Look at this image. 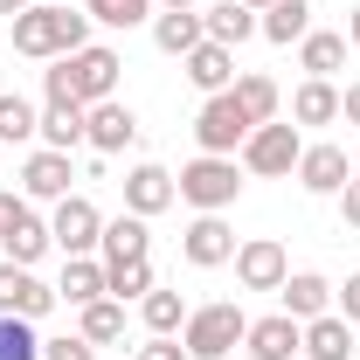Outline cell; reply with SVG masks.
I'll return each instance as SVG.
<instances>
[{
	"mask_svg": "<svg viewBox=\"0 0 360 360\" xmlns=\"http://www.w3.org/2000/svg\"><path fill=\"white\" fill-rule=\"evenodd\" d=\"M7 28H14V56H35V63H56V56L90 49V14H77V7H49V0H35L28 14H14Z\"/></svg>",
	"mask_w": 360,
	"mask_h": 360,
	"instance_id": "1",
	"label": "cell"
},
{
	"mask_svg": "<svg viewBox=\"0 0 360 360\" xmlns=\"http://www.w3.org/2000/svg\"><path fill=\"white\" fill-rule=\"evenodd\" d=\"M118 49L90 42L77 56H56V70H42V90L49 97H77V104H104V97H118Z\"/></svg>",
	"mask_w": 360,
	"mask_h": 360,
	"instance_id": "2",
	"label": "cell"
},
{
	"mask_svg": "<svg viewBox=\"0 0 360 360\" xmlns=\"http://www.w3.org/2000/svg\"><path fill=\"white\" fill-rule=\"evenodd\" d=\"M243 333H250V319H243V305H194L187 312V326H180V347H187V360H229L236 347H243Z\"/></svg>",
	"mask_w": 360,
	"mask_h": 360,
	"instance_id": "3",
	"label": "cell"
},
{
	"mask_svg": "<svg viewBox=\"0 0 360 360\" xmlns=\"http://www.w3.org/2000/svg\"><path fill=\"white\" fill-rule=\"evenodd\" d=\"M174 187H180L187 208L222 215V208H236V194H243V174H236V160H222V153H201V160H187L174 174Z\"/></svg>",
	"mask_w": 360,
	"mask_h": 360,
	"instance_id": "4",
	"label": "cell"
},
{
	"mask_svg": "<svg viewBox=\"0 0 360 360\" xmlns=\"http://www.w3.org/2000/svg\"><path fill=\"white\" fill-rule=\"evenodd\" d=\"M250 132H257V125H250V111L236 104V90H215V97L194 111V146H201V153H222V160H236Z\"/></svg>",
	"mask_w": 360,
	"mask_h": 360,
	"instance_id": "5",
	"label": "cell"
},
{
	"mask_svg": "<svg viewBox=\"0 0 360 360\" xmlns=\"http://www.w3.org/2000/svg\"><path fill=\"white\" fill-rule=\"evenodd\" d=\"M298 153H305L298 125L270 118V125H257V132L243 139V174H257V180H284V174H298Z\"/></svg>",
	"mask_w": 360,
	"mask_h": 360,
	"instance_id": "6",
	"label": "cell"
},
{
	"mask_svg": "<svg viewBox=\"0 0 360 360\" xmlns=\"http://www.w3.org/2000/svg\"><path fill=\"white\" fill-rule=\"evenodd\" d=\"M49 236H56V250H63V257H90V250H97V236H104L97 201L63 194V201H56V215H49Z\"/></svg>",
	"mask_w": 360,
	"mask_h": 360,
	"instance_id": "7",
	"label": "cell"
},
{
	"mask_svg": "<svg viewBox=\"0 0 360 360\" xmlns=\"http://www.w3.org/2000/svg\"><path fill=\"white\" fill-rule=\"evenodd\" d=\"M236 277H243V291H277L284 277H291V257H284V243L277 236H250V243H236Z\"/></svg>",
	"mask_w": 360,
	"mask_h": 360,
	"instance_id": "8",
	"label": "cell"
},
{
	"mask_svg": "<svg viewBox=\"0 0 360 360\" xmlns=\"http://www.w3.org/2000/svg\"><path fill=\"white\" fill-rule=\"evenodd\" d=\"M243 354H250V360H298V354H305V326H298L291 312L250 319V333H243Z\"/></svg>",
	"mask_w": 360,
	"mask_h": 360,
	"instance_id": "9",
	"label": "cell"
},
{
	"mask_svg": "<svg viewBox=\"0 0 360 360\" xmlns=\"http://www.w3.org/2000/svg\"><path fill=\"white\" fill-rule=\"evenodd\" d=\"M0 312L49 319V312H56V284H42L35 270H21V264H0Z\"/></svg>",
	"mask_w": 360,
	"mask_h": 360,
	"instance_id": "10",
	"label": "cell"
},
{
	"mask_svg": "<svg viewBox=\"0 0 360 360\" xmlns=\"http://www.w3.org/2000/svg\"><path fill=\"white\" fill-rule=\"evenodd\" d=\"M132 139H139V118H132V104H118V97L90 104V118H84V146H90V153H125Z\"/></svg>",
	"mask_w": 360,
	"mask_h": 360,
	"instance_id": "11",
	"label": "cell"
},
{
	"mask_svg": "<svg viewBox=\"0 0 360 360\" xmlns=\"http://www.w3.org/2000/svg\"><path fill=\"white\" fill-rule=\"evenodd\" d=\"M180 257H187L194 270L229 264V257H236V229H229L222 215H194V222H187V236H180Z\"/></svg>",
	"mask_w": 360,
	"mask_h": 360,
	"instance_id": "12",
	"label": "cell"
},
{
	"mask_svg": "<svg viewBox=\"0 0 360 360\" xmlns=\"http://www.w3.org/2000/svg\"><path fill=\"white\" fill-rule=\"evenodd\" d=\"M347 180H354L347 146H305V153H298V187H305V194H340Z\"/></svg>",
	"mask_w": 360,
	"mask_h": 360,
	"instance_id": "13",
	"label": "cell"
},
{
	"mask_svg": "<svg viewBox=\"0 0 360 360\" xmlns=\"http://www.w3.org/2000/svg\"><path fill=\"white\" fill-rule=\"evenodd\" d=\"M174 201H180V187H174L167 167H153V160H146V167L125 174V215H146V222H153V215H160V208H174Z\"/></svg>",
	"mask_w": 360,
	"mask_h": 360,
	"instance_id": "14",
	"label": "cell"
},
{
	"mask_svg": "<svg viewBox=\"0 0 360 360\" xmlns=\"http://www.w3.org/2000/svg\"><path fill=\"white\" fill-rule=\"evenodd\" d=\"M49 243H56V236H49V222L35 215V208H28V201H21V208H14V222H7V236H0V250H7V264L35 270V264L49 257Z\"/></svg>",
	"mask_w": 360,
	"mask_h": 360,
	"instance_id": "15",
	"label": "cell"
},
{
	"mask_svg": "<svg viewBox=\"0 0 360 360\" xmlns=\"http://www.w3.org/2000/svg\"><path fill=\"white\" fill-rule=\"evenodd\" d=\"M180 70H187V84L201 90V97H215V90L236 84V49L201 42V49H187V56H180Z\"/></svg>",
	"mask_w": 360,
	"mask_h": 360,
	"instance_id": "16",
	"label": "cell"
},
{
	"mask_svg": "<svg viewBox=\"0 0 360 360\" xmlns=\"http://www.w3.org/2000/svg\"><path fill=\"white\" fill-rule=\"evenodd\" d=\"M70 153H28V167H21V187H28V201H63V194H70Z\"/></svg>",
	"mask_w": 360,
	"mask_h": 360,
	"instance_id": "17",
	"label": "cell"
},
{
	"mask_svg": "<svg viewBox=\"0 0 360 360\" xmlns=\"http://www.w3.org/2000/svg\"><path fill=\"white\" fill-rule=\"evenodd\" d=\"M277 298H284V312L298 319V326L319 319V312H333V284H326L319 270H291V277L277 284Z\"/></svg>",
	"mask_w": 360,
	"mask_h": 360,
	"instance_id": "18",
	"label": "cell"
},
{
	"mask_svg": "<svg viewBox=\"0 0 360 360\" xmlns=\"http://www.w3.org/2000/svg\"><path fill=\"white\" fill-rule=\"evenodd\" d=\"M208 42V28H201V14L194 7H167V14H153V49L160 56H187V49Z\"/></svg>",
	"mask_w": 360,
	"mask_h": 360,
	"instance_id": "19",
	"label": "cell"
},
{
	"mask_svg": "<svg viewBox=\"0 0 360 360\" xmlns=\"http://www.w3.org/2000/svg\"><path fill=\"white\" fill-rule=\"evenodd\" d=\"M305 360H354V319L340 312L305 319Z\"/></svg>",
	"mask_w": 360,
	"mask_h": 360,
	"instance_id": "20",
	"label": "cell"
},
{
	"mask_svg": "<svg viewBox=\"0 0 360 360\" xmlns=\"http://www.w3.org/2000/svg\"><path fill=\"white\" fill-rule=\"evenodd\" d=\"M257 35L277 42V49L305 42V35H312V7H305V0H270L264 14H257Z\"/></svg>",
	"mask_w": 360,
	"mask_h": 360,
	"instance_id": "21",
	"label": "cell"
},
{
	"mask_svg": "<svg viewBox=\"0 0 360 360\" xmlns=\"http://www.w3.org/2000/svg\"><path fill=\"white\" fill-rule=\"evenodd\" d=\"M97 250H104V264L153 257V229H146V215H111V222H104V236H97Z\"/></svg>",
	"mask_w": 360,
	"mask_h": 360,
	"instance_id": "22",
	"label": "cell"
},
{
	"mask_svg": "<svg viewBox=\"0 0 360 360\" xmlns=\"http://www.w3.org/2000/svg\"><path fill=\"white\" fill-rule=\"evenodd\" d=\"M84 118H90V104H77V97H49V111H42V146H49V153L84 146Z\"/></svg>",
	"mask_w": 360,
	"mask_h": 360,
	"instance_id": "23",
	"label": "cell"
},
{
	"mask_svg": "<svg viewBox=\"0 0 360 360\" xmlns=\"http://www.w3.org/2000/svg\"><path fill=\"white\" fill-rule=\"evenodd\" d=\"M333 118H340V90H333V77H305L298 97H291V125H333Z\"/></svg>",
	"mask_w": 360,
	"mask_h": 360,
	"instance_id": "24",
	"label": "cell"
},
{
	"mask_svg": "<svg viewBox=\"0 0 360 360\" xmlns=\"http://www.w3.org/2000/svg\"><path fill=\"white\" fill-rule=\"evenodd\" d=\"M201 28H208V42L236 49V42H250V35H257V7H243V0H222V7H208V14H201Z\"/></svg>",
	"mask_w": 360,
	"mask_h": 360,
	"instance_id": "25",
	"label": "cell"
},
{
	"mask_svg": "<svg viewBox=\"0 0 360 360\" xmlns=\"http://www.w3.org/2000/svg\"><path fill=\"white\" fill-rule=\"evenodd\" d=\"M56 298H70L77 312L97 305V298H104V264H97V257H70V264H63V284H56Z\"/></svg>",
	"mask_w": 360,
	"mask_h": 360,
	"instance_id": "26",
	"label": "cell"
},
{
	"mask_svg": "<svg viewBox=\"0 0 360 360\" xmlns=\"http://www.w3.org/2000/svg\"><path fill=\"white\" fill-rule=\"evenodd\" d=\"M153 291V264L146 257H125V264H104V298H118V305H132Z\"/></svg>",
	"mask_w": 360,
	"mask_h": 360,
	"instance_id": "27",
	"label": "cell"
},
{
	"mask_svg": "<svg viewBox=\"0 0 360 360\" xmlns=\"http://www.w3.org/2000/svg\"><path fill=\"white\" fill-rule=\"evenodd\" d=\"M187 312H194V305H187L180 291H160V284L139 298V319H146V333H180V326H187Z\"/></svg>",
	"mask_w": 360,
	"mask_h": 360,
	"instance_id": "28",
	"label": "cell"
},
{
	"mask_svg": "<svg viewBox=\"0 0 360 360\" xmlns=\"http://www.w3.org/2000/svg\"><path fill=\"white\" fill-rule=\"evenodd\" d=\"M298 63H305V77H333V70L347 63V35H326V28H312V35L298 42Z\"/></svg>",
	"mask_w": 360,
	"mask_h": 360,
	"instance_id": "29",
	"label": "cell"
},
{
	"mask_svg": "<svg viewBox=\"0 0 360 360\" xmlns=\"http://www.w3.org/2000/svg\"><path fill=\"white\" fill-rule=\"evenodd\" d=\"M236 104H243V111H250V125H270V118H277V84H270L264 70H250V77H236Z\"/></svg>",
	"mask_w": 360,
	"mask_h": 360,
	"instance_id": "30",
	"label": "cell"
},
{
	"mask_svg": "<svg viewBox=\"0 0 360 360\" xmlns=\"http://www.w3.org/2000/svg\"><path fill=\"white\" fill-rule=\"evenodd\" d=\"M84 340L90 347H118V340H125V305H118V298L84 305Z\"/></svg>",
	"mask_w": 360,
	"mask_h": 360,
	"instance_id": "31",
	"label": "cell"
},
{
	"mask_svg": "<svg viewBox=\"0 0 360 360\" xmlns=\"http://www.w3.org/2000/svg\"><path fill=\"white\" fill-rule=\"evenodd\" d=\"M35 132H42V111L28 97H7L0 90V146H21V139H35Z\"/></svg>",
	"mask_w": 360,
	"mask_h": 360,
	"instance_id": "32",
	"label": "cell"
},
{
	"mask_svg": "<svg viewBox=\"0 0 360 360\" xmlns=\"http://www.w3.org/2000/svg\"><path fill=\"white\" fill-rule=\"evenodd\" d=\"M0 360H42L35 319H14V312H0Z\"/></svg>",
	"mask_w": 360,
	"mask_h": 360,
	"instance_id": "33",
	"label": "cell"
},
{
	"mask_svg": "<svg viewBox=\"0 0 360 360\" xmlns=\"http://www.w3.org/2000/svg\"><path fill=\"white\" fill-rule=\"evenodd\" d=\"M84 14L104 28H139V21H153V0H84Z\"/></svg>",
	"mask_w": 360,
	"mask_h": 360,
	"instance_id": "34",
	"label": "cell"
},
{
	"mask_svg": "<svg viewBox=\"0 0 360 360\" xmlns=\"http://www.w3.org/2000/svg\"><path fill=\"white\" fill-rule=\"evenodd\" d=\"M42 360H97V347L84 333H70V340H42Z\"/></svg>",
	"mask_w": 360,
	"mask_h": 360,
	"instance_id": "35",
	"label": "cell"
},
{
	"mask_svg": "<svg viewBox=\"0 0 360 360\" xmlns=\"http://www.w3.org/2000/svg\"><path fill=\"white\" fill-rule=\"evenodd\" d=\"M139 360H187V347H180V333H153L139 347Z\"/></svg>",
	"mask_w": 360,
	"mask_h": 360,
	"instance_id": "36",
	"label": "cell"
},
{
	"mask_svg": "<svg viewBox=\"0 0 360 360\" xmlns=\"http://www.w3.org/2000/svg\"><path fill=\"white\" fill-rule=\"evenodd\" d=\"M340 222H347V229H360V174L340 187Z\"/></svg>",
	"mask_w": 360,
	"mask_h": 360,
	"instance_id": "37",
	"label": "cell"
},
{
	"mask_svg": "<svg viewBox=\"0 0 360 360\" xmlns=\"http://www.w3.org/2000/svg\"><path fill=\"white\" fill-rule=\"evenodd\" d=\"M333 298H340V319H360V270L347 277V291H333Z\"/></svg>",
	"mask_w": 360,
	"mask_h": 360,
	"instance_id": "38",
	"label": "cell"
},
{
	"mask_svg": "<svg viewBox=\"0 0 360 360\" xmlns=\"http://www.w3.org/2000/svg\"><path fill=\"white\" fill-rule=\"evenodd\" d=\"M340 118H347V125H360V84L340 90Z\"/></svg>",
	"mask_w": 360,
	"mask_h": 360,
	"instance_id": "39",
	"label": "cell"
},
{
	"mask_svg": "<svg viewBox=\"0 0 360 360\" xmlns=\"http://www.w3.org/2000/svg\"><path fill=\"white\" fill-rule=\"evenodd\" d=\"M14 208H21V194H7V187H0V236H7V222H14Z\"/></svg>",
	"mask_w": 360,
	"mask_h": 360,
	"instance_id": "40",
	"label": "cell"
},
{
	"mask_svg": "<svg viewBox=\"0 0 360 360\" xmlns=\"http://www.w3.org/2000/svg\"><path fill=\"white\" fill-rule=\"evenodd\" d=\"M28 7H35V0H0V14H7V21H14V14H28Z\"/></svg>",
	"mask_w": 360,
	"mask_h": 360,
	"instance_id": "41",
	"label": "cell"
},
{
	"mask_svg": "<svg viewBox=\"0 0 360 360\" xmlns=\"http://www.w3.org/2000/svg\"><path fill=\"white\" fill-rule=\"evenodd\" d=\"M347 42L360 49V7H354V14H347Z\"/></svg>",
	"mask_w": 360,
	"mask_h": 360,
	"instance_id": "42",
	"label": "cell"
},
{
	"mask_svg": "<svg viewBox=\"0 0 360 360\" xmlns=\"http://www.w3.org/2000/svg\"><path fill=\"white\" fill-rule=\"evenodd\" d=\"M243 7H257V14H264V7H270V0H243Z\"/></svg>",
	"mask_w": 360,
	"mask_h": 360,
	"instance_id": "43",
	"label": "cell"
},
{
	"mask_svg": "<svg viewBox=\"0 0 360 360\" xmlns=\"http://www.w3.org/2000/svg\"><path fill=\"white\" fill-rule=\"evenodd\" d=\"M160 7H194V0H160Z\"/></svg>",
	"mask_w": 360,
	"mask_h": 360,
	"instance_id": "44",
	"label": "cell"
},
{
	"mask_svg": "<svg viewBox=\"0 0 360 360\" xmlns=\"http://www.w3.org/2000/svg\"><path fill=\"white\" fill-rule=\"evenodd\" d=\"M49 7H70V0H49Z\"/></svg>",
	"mask_w": 360,
	"mask_h": 360,
	"instance_id": "45",
	"label": "cell"
},
{
	"mask_svg": "<svg viewBox=\"0 0 360 360\" xmlns=\"http://www.w3.org/2000/svg\"><path fill=\"white\" fill-rule=\"evenodd\" d=\"M0 153H7V146H0Z\"/></svg>",
	"mask_w": 360,
	"mask_h": 360,
	"instance_id": "46",
	"label": "cell"
},
{
	"mask_svg": "<svg viewBox=\"0 0 360 360\" xmlns=\"http://www.w3.org/2000/svg\"><path fill=\"white\" fill-rule=\"evenodd\" d=\"M243 360H250V354H243Z\"/></svg>",
	"mask_w": 360,
	"mask_h": 360,
	"instance_id": "47",
	"label": "cell"
}]
</instances>
